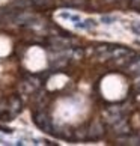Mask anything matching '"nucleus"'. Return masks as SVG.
Wrapping results in <instances>:
<instances>
[{
    "instance_id": "nucleus-1",
    "label": "nucleus",
    "mask_w": 140,
    "mask_h": 146,
    "mask_svg": "<svg viewBox=\"0 0 140 146\" xmlns=\"http://www.w3.org/2000/svg\"><path fill=\"white\" fill-rule=\"evenodd\" d=\"M33 121H35L36 125L42 129V131L50 133V134L54 133V125L51 123L50 117H48V115L45 111H36L33 115Z\"/></svg>"
},
{
    "instance_id": "nucleus-2",
    "label": "nucleus",
    "mask_w": 140,
    "mask_h": 146,
    "mask_svg": "<svg viewBox=\"0 0 140 146\" xmlns=\"http://www.w3.org/2000/svg\"><path fill=\"white\" fill-rule=\"evenodd\" d=\"M86 133H88V139L96 140V139H100L104 134V128H103L101 123H94V125L89 128V131H86Z\"/></svg>"
},
{
    "instance_id": "nucleus-3",
    "label": "nucleus",
    "mask_w": 140,
    "mask_h": 146,
    "mask_svg": "<svg viewBox=\"0 0 140 146\" xmlns=\"http://www.w3.org/2000/svg\"><path fill=\"white\" fill-rule=\"evenodd\" d=\"M48 2L50 0H32V3L38 5V6H45V5H48Z\"/></svg>"
},
{
    "instance_id": "nucleus-4",
    "label": "nucleus",
    "mask_w": 140,
    "mask_h": 146,
    "mask_svg": "<svg viewBox=\"0 0 140 146\" xmlns=\"http://www.w3.org/2000/svg\"><path fill=\"white\" fill-rule=\"evenodd\" d=\"M133 30L136 32L137 35H140V23H134L133 24Z\"/></svg>"
},
{
    "instance_id": "nucleus-5",
    "label": "nucleus",
    "mask_w": 140,
    "mask_h": 146,
    "mask_svg": "<svg viewBox=\"0 0 140 146\" xmlns=\"http://www.w3.org/2000/svg\"><path fill=\"white\" fill-rule=\"evenodd\" d=\"M0 129H2V133H8V134L12 133V129H11V128H6V127H0Z\"/></svg>"
}]
</instances>
